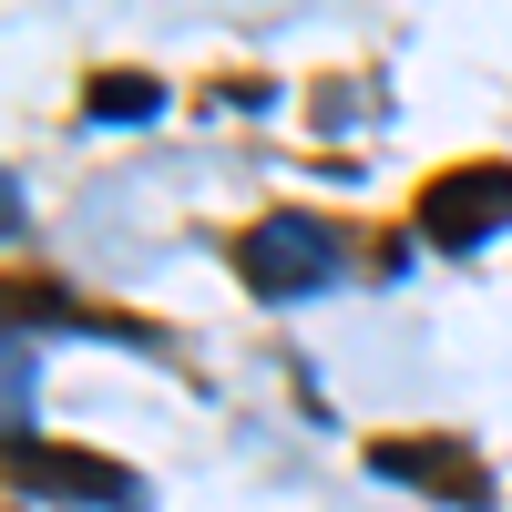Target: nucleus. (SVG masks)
Here are the masks:
<instances>
[{"label":"nucleus","instance_id":"1","mask_svg":"<svg viewBox=\"0 0 512 512\" xmlns=\"http://www.w3.org/2000/svg\"><path fill=\"white\" fill-rule=\"evenodd\" d=\"M236 277L256 287V297H308V287H328L338 277V226L328 216H267V226H246L236 236Z\"/></svg>","mask_w":512,"mask_h":512},{"label":"nucleus","instance_id":"2","mask_svg":"<svg viewBox=\"0 0 512 512\" xmlns=\"http://www.w3.org/2000/svg\"><path fill=\"white\" fill-rule=\"evenodd\" d=\"M512 226V164H451V175L420 185V236L451 246V256H472Z\"/></svg>","mask_w":512,"mask_h":512},{"label":"nucleus","instance_id":"3","mask_svg":"<svg viewBox=\"0 0 512 512\" xmlns=\"http://www.w3.org/2000/svg\"><path fill=\"white\" fill-rule=\"evenodd\" d=\"M369 472L379 482H410V492H431V502H492V472L461 441L441 431H400V441H369Z\"/></svg>","mask_w":512,"mask_h":512},{"label":"nucleus","instance_id":"4","mask_svg":"<svg viewBox=\"0 0 512 512\" xmlns=\"http://www.w3.org/2000/svg\"><path fill=\"white\" fill-rule=\"evenodd\" d=\"M21 482L31 492H72V502H113V512H144V482L123 472V461L62 451V441H21Z\"/></svg>","mask_w":512,"mask_h":512},{"label":"nucleus","instance_id":"5","mask_svg":"<svg viewBox=\"0 0 512 512\" xmlns=\"http://www.w3.org/2000/svg\"><path fill=\"white\" fill-rule=\"evenodd\" d=\"M154 103H164L154 72H103L93 82V123H154Z\"/></svg>","mask_w":512,"mask_h":512}]
</instances>
